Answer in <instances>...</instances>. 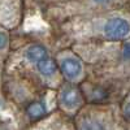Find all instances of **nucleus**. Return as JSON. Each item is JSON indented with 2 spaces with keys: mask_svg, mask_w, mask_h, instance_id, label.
<instances>
[{
  "mask_svg": "<svg viewBox=\"0 0 130 130\" xmlns=\"http://www.w3.org/2000/svg\"><path fill=\"white\" fill-rule=\"evenodd\" d=\"M25 130H75L73 120L57 109L51 112L48 116L42 118L40 121L30 125Z\"/></svg>",
  "mask_w": 130,
  "mask_h": 130,
  "instance_id": "nucleus-8",
  "label": "nucleus"
},
{
  "mask_svg": "<svg viewBox=\"0 0 130 130\" xmlns=\"http://www.w3.org/2000/svg\"><path fill=\"white\" fill-rule=\"evenodd\" d=\"M12 50V32L0 26V75Z\"/></svg>",
  "mask_w": 130,
  "mask_h": 130,
  "instance_id": "nucleus-9",
  "label": "nucleus"
},
{
  "mask_svg": "<svg viewBox=\"0 0 130 130\" xmlns=\"http://www.w3.org/2000/svg\"><path fill=\"white\" fill-rule=\"evenodd\" d=\"M0 95L18 130H25L56 111V90L44 89L18 74L2 73Z\"/></svg>",
  "mask_w": 130,
  "mask_h": 130,
  "instance_id": "nucleus-3",
  "label": "nucleus"
},
{
  "mask_svg": "<svg viewBox=\"0 0 130 130\" xmlns=\"http://www.w3.org/2000/svg\"><path fill=\"white\" fill-rule=\"evenodd\" d=\"M0 130H16V126L12 124V121H8L0 116Z\"/></svg>",
  "mask_w": 130,
  "mask_h": 130,
  "instance_id": "nucleus-11",
  "label": "nucleus"
},
{
  "mask_svg": "<svg viewBox=\"0 0 130 130\" xmlns=\"http://www.w3.org/2000/svg\"><path fill=\"white\" fill-rule=\"evenodd\" d=\"M62 82L82 85L87 78V67L77 52L72 48H60L53 53Z\"/></svg>",
  "mask_w": 130,
  "mask_h": 130,
  "instance_id": "nucleus-5",
  "label": "nucleus"
},
{
  "mask_svg": "<svg viewBox=\"0 0 130 130\" xmlns=\"http://www.w3.org/2000/svg\"><path fill=\"white\" fill-rule=\"evenodd\" d=\"M25 16V3L2 0L0 2V26L13 32L22 25Z\"/></svg>",
  "mask_w": 130,
  "mask_h": 130,
  "instance_id": "nucleus-7",
  "label": "nucleus"
},
{
  "mask_svg": "<svg viewBox=\"0 0 130 130\" xmlns=\"http://www.w3.org/2000/svg\"><path fill=\"white\" fill-rule=\"evenodd\" d=\"M53 47L34 34L14 35L12 32V50L2 73L18 74L48 90H56L62 83L53 57Z\"/></svg>",
  "mask_w": 130,
  "mask_h": 130,
  "instance_id": "nucleus-2",
  "label": "nucleus"
},
{
  "mask_svg": "<svg viewBox=\"0 0 130 130\" xmlns=\"http://www.w3.org/2000/svg\"><path fill=\"white\" fill-rule=\"evenodd\" d=\"M50 26L53 51L74 46L125 42L130 39L129 3L100 2L89 12Z\"/></svg>",
  "mask_w": 130,
  "mask_h": 130,
  "instance_id": "nucleus-1",
  "label": "nucleus"
},
{
  "mask_svg": "<svg viewBox=\"0 0 130 130\" xmlns=\"http://www.w3.org/2000/svg\"><path fill=\"white\" fill-rule=\"evenodd\" d=\"M118 109L126 125H130V90H127L122 99L118 102Z\"/></svg>",
  "mask_w": 130,
  "mask_h": 130,
  "instance_id": "nucleus-10",
  "label": "nucleus"
},
{
  "mask_svg": "<svg viewBox=\"0 0 130 130\" xmlns=\"http://www.w3.org/2000/svg\"><path fill=\"white\" fill-rule=\"evenodd\" d=\"M75 130H126L127 125L122 120L118 103L85 104L74 116Z\"/></svg>",
  "mask_w": 130,
  "mask_h": 130,
  "instance_id": "nucleus-4",
  "label": "nucleus"
},
{
  "mask_svg": "<svg viewBox=\"0 0 130 130\" xmlns=\"http://www.w3.org/2000/svg\"><path fill=\"white\" fill-rule=\"evenodd\" d=\"M126 130H130V125H127V127H126Z\"/></svg>",
  "mask_w": 130,
  "mask_h": 130,
  "instance_id": "nucleus-12",
  "label": "nucleus"
},
{
  "mask_svg": "<svg viewBox=\"0 0 130 130\" xmlns=\"http://www.w3.org/2000/svg\"><path fill=\"white\" fill-rule=\"evenodd\" d=\"M85 104L86 100L79 86L62 82L56 89V109L72 120Z\"/></svg>",
  "mask_w": 130,
  "mask_h": 130,
  "instance_id": "nucleus-6",
  "label": "nucleus"
}]
</instances>
